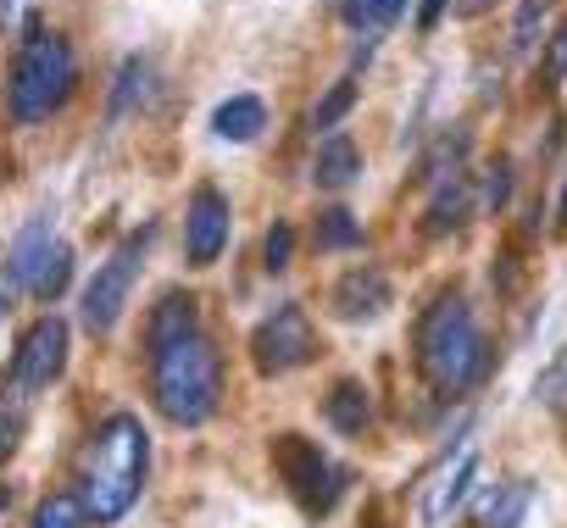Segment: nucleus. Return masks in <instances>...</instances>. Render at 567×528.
<instances>
[{"label": "nucleus", "mask_w": 567, "mask_h": 528, "mask_svg": "<svg viewBox=\"0 0 567 528\" xmlns=\"http://www.w3.org/2000/svg\"><path fill=\"white\" fill-rule=\"evenodd\" d=\"M145 473H151V434L134 412H112L90 445H84V473H79V500L95 522H117L140 489H145Z\"/></svg>", "instance_id": "1"}, {"label": "nucleus", "mask_w": 567, "mask_h": 528, "mask_svg": "<svg viewBox=\"0 0 567 528\" xmlns=\"http://www.w3.org/2000/svg\"><path fill=\"white\" fill-rule=\"evenodd\" d=\"M417 373L429 379L434 395H467L489 373V340L467 307V296H440L417 318Z\"/></svg>", "instance_id": "2"}, {"label": "nucleus", "mask_w": 567, "mask_h": 528, "mask_svg": "<svg viewBox=\"0 0 567 528\" xmlns=\"http://www.w3.org/2000/svg\"><path fill=\"white\" fill-rule=\"evenodd\" d=\"M79 90V56L62 34H45L40 23H29V40L7 73V117L18 128H34L45 117H56Z\"/></svg>", "instance_id": "3"}, {"label": "nucleus", "mask_w": 567, "mask_h": 528, "mask_svg": "<svg viewBox=\"0 0 567 528\" xmlns=\"http://www.w3.org/2000/svg\"><path fill=\"white\" fill-rule=\"evenodd\" d=\"M151 401L167 423L200 428L223 401V356L206 334H189L151 356Z\"/></svg>", "instance_id": "4"}, {"label": "nucleus", "mask_w": 567, "mask_h": 528, "mask_svg": "<svg viewBox=\"0 0 567 528\" xmlns=\"http://www.w3.org/2000/svg\"><path fill=\"white\" fill-rule=\"evenodd\" d=\"M151 222L145 228H134L101 268H95V279L84 284V301H79V318H84V329L90 334H112L117 323H123V312H128V301H134V284H140V268H145V250H151Z\"/></svg>", "instance_id": "5"}, {"label": "nucleus", "mask_w": 567, "mask_h": 528, "mask_svg": "<svg viewBox=\"0 0 567 528\" xmlns=\"http://www.w3.org/2000/svg\"><path fill=\"white\" fill-rule=\"evenodd\" d=\"M272 467H278L284 489L296 495V506H301L307 517H329L334 500L346 495V473H340V467L318 451V439H307V434H278V439H272Z\"/></svg>", "instance_id": "6"}, {"label": "nucleus", "mask_w": 567, "mask_h": 528, "mask_svg": "<svg viewBox=\"0 0 567 528\" xmlns=\"http://www.w3.org/2000/svg\"><path fill=\"white\" fill-rule=\"evenodd\" d=\"M312 356H318V329H312L307 307H296V301L272 307V312L256 323V334H250V362H256V373H267V379L296 373V367H307Z\"/></svg>", "instance_id": "7"}, {"label": "nucleus", "mask_w": 567, "mask_h": 528, "mask_svg": "<svg viewBox=\"0 0 567 528\" xmlns=\"http://www.w3.org/2000/svg\"><path fill=\"white\" fill-rule=\"evenodd\" d=\"M228 234H234V206L217 184H195L189 206H184V256L189 268H212V261L228 250Z\"/></svg>", "instance_id": "8"}, {"label": "nucleus", "mask_w": 567, "mask_h": 528, "mask_svg": "<svg viewBox=\"0 0 567 528\" xmlns=\"http://www.w3.org/2000/svg\"><path fill=\"white\" fill-rule=\"evenodd\" d=\"M68 367V323L56 312H45L23 340H18V356H12V384H23L29 395L51 390Z\"/></svg>", "instance_id": "9"}, {"label": "nucleus", "mask_w": 567, "mask_h": 528, "mask_svg": "<svg viewBox=\"0 0 567 528\" xmlns=\"http://www.w3.org/2000/svg\"><path fill=\"white\" fill-rule=\"evenodd\" d=\"M478 484V445L473 439H456V451L429 473V484H423V500H417V522L423 528H440V522H451V511L467 500V489Z\"/></svg>", "instance_id": "10"}, {"label": "nucleus", "mask_w": 567, "mask_h": 528, "mask_svg": "<svg viewBox=\"0 0 567 528\" xmlns=\"http://www.w3.org/2000/svg\"><path fill=\"white\" fill-rule=\"evenodd\" d=\"M329 307H334V318H340V323H373V318H384V312L395 307V284H390V273H384V268L362 261V268L340 273V284H334Z\"/></svg>", "instance_id": "11"}, {"label": "nucleus", "mask_w": 567, "mask_h": 528, "mask_svg": "<svg viewBox=\"0 0 567 528\" xmlns=\"http://www.w3.org/2000/svg\"><path fill=\"white\" fill-rule=\"evenodd\" d=\"M189 334H200V307H195L189 290H167L151 307V318H145V351L156 356V351H167V345H178Z\"/></svg>", "instance_id": "12"}, {"label": "nucleus", "mask_w": 567, "mask_h": 528, "mask_svg": "<svg viewBox=\"0 0 567 528\" xmlns=\"http://www.w3.org/2000/svg\"><path fill=\"white\" fill-rule=\"evenodd\" d=\"M473 211H478V184H473L467 173H456V178L434 184V200H429V211H423V234H429V239H445V234H456Z\"/></svg>", "instance_id": "13"}, {"label": "nucleus", "mask_w": 567, "mask_h": 528, "mask_svg": "<svg viewBox=\"0 0 567 528\" xmlns=\"http://www.w3.org/2000/svg\"><path fill=\"white\" fill-rule=\"evenodd\" d=\"M51 250H56V222L40 211V217H29V222L18 228V239H12V250H7V268L18 273L23 290H34V279H40V268H45Z\"/></svg>", "instance_id": "14"}, {"label": "nucleus", "mask_w": 567, "mask_h": 528, "mask_svg": "<svg viewBox=\"0 0 567 528\" xmlns=\"http://www.w3.org/2000/svg\"><path fill=\"white\" fill-rule=\"evenodd\" d=\"M357 173H362V151H357V139L329 134V139L318 145V156H312V184L340 195V189H351V184H357Z\"/></svg>", "instance_id": "15"}, {"label": "nucleus", "mask_w": 567, "mask_h": 528, "mask_svg": "<svg viewBox=\"0 0 567 528\" xmlns=\"http://www.w3.org/2000/svg\"><path fill=\"white\" fill-rule=\"evenodd\" d=\"M323 417L334 434H362L373 423V390L362 379H340L329 395H323Z\"/></svg>", "instance_id": "16"}, {"label": "nucleus", "mask_w": 567, "mask_h": 528, "mask_svg": "<svg viewBox=\"0 0 567 528\" xmlns=\"http://www.w3.org/2000/svg\"><path fill=\"white\" fill-rule=\"evenodd\" d=\"M467 145H473V128H467V123H445V128H440V139L423 151L417 178H423V184H445V178H456V173H462Z\"/></svg>", "instance_id": "17"}, {"label": "nucleus", "mask_w": 567, "mask_h": 528, "mask_svg": "<svg viewBox=\"0 0 567 528\" xmlns=\"http://www.w3.org/2000/svg\"><path fill=\"white\" fill-rule=\"evenodd\" d=\"M261 128H267V106H261L256 95H228V101L212 112V134L228 139V145H250Z\"/></svg>", "instance_id": "18"}, {"label": "nucleus", "mask_w": 567, "mask_h": 528, "mask_svg": "<svg viewBox=\"0 0 567 528\" xmlns=\"http://www.w3.org/2000/svg\"><path fill=\"white\" fill-rule=\"evenodd\" d=\"M528 506H534V484H528V478H506V484H495V495L478 506V528H523Z\"/></svg>", "instance_id": "19"}, {"label": "nucleus", "mask_w": 567, "mask_h": 528, "mask_svg": "<svg viewBox=\"0 0 567 528\" xmlns=\"http://www.w3.org/2000/svg\"><path fill=\"white\" fill-rule=\"evenodd\" d=\"M29 412H34V395H29L23 384H12V379H7V390H0V462H7V456L23 445Z\"/></svg>", "instance_id": "20"}, {"label": "nucleus", "mask_w": 567, "mask_h": 528, "mask_svg": "<svg viewBox=\"0 0 567 528\" xmlns=\"http://www.w3.org/2000/svg\"><path fill=\"white\" fill-rule=\"evenodd\" d=\"M406 0H340V23L362 29V34H384L390 23H401Z\"/></svg>", "instance_id": "21"}, {"label": "nucleus", "mask_w": 567, "mask_h": 528, "mask_svg": "<svg viewBox=\"0 0 567 528\" xmlns=\"http://www.w3.org/2000/svg\"><path fill=\"white\" fill-rule=\"evenodd\" d=\"M145 101H151V62L145 56H128L117 68V84H112V117H128Z\"/></svg>", "instance_id": "22"}, {"label": "nucleus", "mask_w": 567, "mask_h": 528, "mask_svg": "<svg viewBox=\"0 0 567 528\" xmlns=\"http://www.w3.org/2000/svg\"><path fill=\"white\" fill-rule=\"evenodd\" d=\"M312 245H318V250H351V245H362V217L346 211V206L318 211V222H312Z\"/></svg>", "instance_id": "23"}, {"label": "nucleus", "mask_w": 567, "mask_h": 528, "mask_svg": "<svg viewBox=\"0 0 567 528\" xmlns=\"http://www.w3.org/2000/svg\"><path fill=\"white\" fill-rule=\"evenodd\" d=\"M68 284H73V250L56 239V250L45 256V268H40V279H34V290H29V296H34V301H56Z\"/></svg>", "instance_id": "24"}, {"label": "nucleus", "mask_w": 567, "mask_h": 528, "mask_svg": "<svg viewBox=\"0 0 567 528\" xmlns=\"http://www.w3.org/2000/svg\"><path fill=\"white\" fill-rule=\"evenodd\" d=\"M357 95H362V90H357V79H340V84H334V90H329V95H323V101L312 106V128H323V134H334V128H340V123L351 117V106H357Z\"/></svg>", "instance_id": "25"}, {"label": "nucleus", "mask_w": 567, "mask_h": 528, "mask_svg": "<svg viewBox=\"0 0 567 528\" xmlns=\"http://www.w3.org/2000/svg\"><path fill=\"white\" fill-rule=\"evenodd\" d=\"M90 522V511H84V500L79 495H51V500H40V511H34V522L29 528H84Z\"/></svg>", "instance_id": "26"}, {"label": "nucleus", "mask_w": 567, "mask_h": 528, "mask_svg": "<svg viewBox=\"0 0 567 528\" xmlns=\"http://www.w3.org/2000/svg\"><path fill=\"white\" fill-rule=\"evenodd\" d=\"M545 12H550V0H523V7H517V18H512V51L517 56L534 51V40L545 29Z\"/></svg>", "instance_id": "27"}, {"label": "nucleus", "mask_w": 567, "mask_h": 528, "mask_svg": "<svg viewBox=\"0 0 567 528\" xmlns=\"http://www.w3.org/2000/svg\"><path fill=\"white\" fill-rule=\"evenodd\" d=\"M534 395H539L545 406L567 412V351H556V356H550V367H539V379H534Z\"/></svg>", "instance_id": "28"}, {"label": "nucleus", "mask_w": 567, "mask_h": 528, "mask_svg": "<svg viewBox=\"0 0 567 528\" xmlns=\"http://www.w3.org/2000/svg\"><path fill=\"white\" fill-rule=\"evenodd\" d=\"M290 256H296V228L290 222H272L267 239H261V268L267 273H284V268H290Z\"/></svg>", "instance_id": "29"}, {"label": "nucleus", "mask_w": 567, "mask_h": 528, "mask_svg": "<svg viewBox=\"0 0 567 528\" xmlns=\"http://www.w3.org/2000/svg\"><path fill=\"white\" fill-rule=\"evenodd\" d=\"M506 200H512V162H495V167L484 173V184H478V206L501 211Z\"/></svg>", "instance_id": "30"}, {"label": "nucleus", "mask_w": 567, "mask_h": 528, "mask_svg": "<svg viewBox=\"0 0 567 528\" xmlns=\"http://www.w3.org/2000/svg\"><path fill=\"white\" fill-rule=\"evenodd\" d=\"M567 79V23L545 40V84H561Z\"/></svg>", "instance_id": "31"}, {"label": "nucleus", "mask_w": 567, "mask_h": 528, "mask_svg": "<svg viewBox=\"0 0 567 528\" xmlns=\"http://www.w3.org/2000/svg\"><path fill=\"white\" fill-rule=\"evenodd\" d=\"M18 296H29V290H23V284H18V273L7 268V256H0V323H7V312H12V301H18Z\"/></svg>", "instance_id": "32"}, {"label": "nucleus", "mask_w": 567, "mask_h": 528, "mask_svg": "<svg viewBox=\"0 0 567 528\" xmlns=\"http://www.w3.org/2000/svg\"><path fill=\"white\" fill-rule=\"evenodd\" d=\"M445 12H451V0H423V7H417V34H434Z\"/></svg>", "instance_id": "33"}, {"label": "nucleus", "mask_w": 567, "mask_h": 528, "mask_svg": "<svg viewBox=\"0 0 567 528\" xmlns=\"http://www.w3.org/2000/svg\"><path fill=\"white\" fill-rule=\"evenodd\" d=\"M489 7H495V0H462L456 12H462V18H478V12H489Z\"/></svg>", "instance_id": "34"}, {"label": "nucleus", "mask_w": 567, "mask_h": 528, "mask_svg": "<svg viewBox=\"0 0 567 528\" xmlns=\"http://www.w3.org/2000/svg\"><path fill=\"white\" fill-rule=\"evenodd\" d=\"M556 217H561V222H556V234L567 239V189H561V211H556Z\"/></svg>", "instance_id": "35"}, {"label": "nucleus", "mask_w": 567, "mask_h": 528, "mask_svg": "<svg viewBox=\"0 0 567 528\" xmlns=\"http://www.w3.org/2000/svg\"><path fill=\"white\" fill-rule=\"evenodd\" d=\"M12 18V0H0V23H7Z\"/></svg>", "instance_id": "36"}]
</instances>
